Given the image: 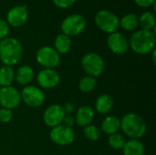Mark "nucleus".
<instances>
[{
	"label": "nucleus",
	"instance_id": "obj_1",
	"mask_svg": "<svg viewBox=\"0 0 156 155\" xmlns=\"http://www.w3.org/2000/svg\"><path fill=\"white\" fill-rule=\"evenodd\" d=\"M155 33L154 30L140 29L130 37L129 47L139 55H148L155 49Z\"/></svg>",
	"mask_w": 156,
	"mask_h": 155
},
{
	"label": "nucleus",
	"instance_id": "obj_2",
	"mask_svg": "<svg viewBox=\"0 0 156 155\" xmlns=\"http://www.w3.org/2000/svg\"><path fill=\"white\" fill-rule=\"evenodd\" d=\"M23 56V47L15 37H5L0 40V60L9 67L16 65Z\"/></svg>",
	"mask_w": 156,
	"mask_h": 155
},
{
	"label": "nucleus",
	"instance_id": "obj_3",
	"mask_svg": "<svg viewBox=\"0 0 156 155\" xmlns=\"http://www.w3.org/2000/svg\"><path fill=\"white\" fill-rule=\"evenodd\" d=\"M121 130L130 139L140 140L145 135L147 125L141 115L130 112L121 119Z\"/></svg>",
	"mask_w": 156,
	"mask_h": 155
},
{
	"label": "nucleus",
	"instance_id": "obj_4",
	"mask_svg": "<svg viewBox=\"0 0 156 155\" xmlns=\"http://www.w3.org/2000/svg\"><path fill=\"white\" fill-rule=\"evenodd\" d=\"M94 21L101 31L108 34L117 32L120 27V18L118 16L107 9L100 10L95 15Z\"/></svg>",
	"mask_w": 156,
	"mask_h": 155
},
{
	"label": "nucleus",
	"instance_id": "obj_5",
	"mask_svg": "<svg viewBox=\"0 0 156 155\" xmlns=\"http://www.w3.org/2000/svg\"><path fill=\"white\" fill-rule=\"evenodd\" d=\"M81 67L88 76L98 78L105 69V62L101 56L95 52H88L81 58Z\"/></svg>",
	"mask_w": 156,
	"mask_h": 155
},
{
	"label": "nucleus",
	"instance_id": "obj_6",
	"mask_svg": "<svg viewBox=\"0 0 156 155\" xmlns=\"http://www.w3.org/2000/svg\"><path fill=\"white\" fill-rule=\"evenodd\" d=\"M87 26L85 17L80 14L68 16L61 23L62 33L68 37H75L81 34Z\"/></svg>",
	"mask_w": 156,
	"mask_h": 155
},
{
	"label": "nucleus",
	"instance_id": "obj_7",
	"mask_svg": "<svg viewBox=\"0 0 156 155\" xmlns=\"http://www.w3.org/2000/svg\"><path fill=\"white\" fill-rule=\"evenodd\" d=\"M37 62L43 69H54L60 63V55L50 46H43L36 53Z\"/></svg>",
	"mask_w": 156,
	"mask_h": 155
},
{
	"label": "nucleus",
	"instance_id": "obj_8",
	"mask_svg": "<svg viewBox=\"0 0 156 155\" xmlns=\"http://www.w3.org/2000/svg\"><path fill=\"white\" fill-rule=\"evenodd\" d=\"M21 100L31 108H38L45 102V93L39 87L34 85L25 86L21 93Z\"/></svg>",
	"mask_w": 156,
	"mask_h": 155
},
{
	"label": "nucleus",
	"instance_id": "obj_9",
	"mask_svg": "<svg viewBox=\"0 0 156 155\" xmlns=\"http://www.w3.org/2000/svg\"><path fill=\"white\" fill-rule=\"evenodd\" d=\"M49 138L57 145L67 146L71 144L75 140V133L72 128H69L63 124L51 129Z\"/></svg>",
	"mask_w": 156,
	"mask_h": 155
},
{
	"label": "nucleus",
	"instance_id": "obj_10",
	"mask_svg": "<svg viewBox=\"0 0 156 155\" xmlns=\"http://www.w3.org/2000/svg\"><path fill=\"white\" fill-rule=\"evenodd\" d=\"M21 103L20 92L13 86L4 87L0 90V105L2 108L14 110Z\"/></svg>",
	"mask_w": 156,
	"mask_h": 155
},
{
	"label": "nucleus",
	"instance_id": "obj_11",
	"mask_svg": "<svg viewBox=\"0 0 156 155\" xmlns=\"http://www.w3.org/2000/svg\"><path fill=\"white\" fill-rule=\"evenodd\" d=\"M37 82L40 89H54L60 82V75L54 69H43L37 75Z\"/></svg>",
	"mask_w": 156,
	"mask_h": 155
},
{
	"label": "nucleus",
	"instance_id": "obj_12",
	"mask_svg": "<svg viewBox=\"0 0 156 155\" xmlns=\"http://www.w3.org/2000/svg\"><path fill=\"white\" fill-rule=\"evenodd\" d=\"M65 115L66 114L61 105L52 104L45 110L43 113V122L47 126L52 129L62 124Z\"/></svg>",
	"mask_w": 156,
	"mask_h": 155
},
{
	"label": "nucleus",
	"instance_id": "obj_13",
	"mask_svg": "<svg viewBox=\"0 0 156 155\" xmlns=\"http://www.w3.org/2000/svg\"><path fill=\"white\" fill-rule=\"evenodd\" d=\"M107 45L110 50L116 55L125 54L130 48L129 40L123 34L120 32L109 34L107 37Z\"/></svg>",
	"mask_w": 156,
	"mask_h": 155
},
{
	"label": "nucleus",
	"instance_id": "obj_14",
	"mask_svg": "<svg viewBox=\"0 0 156 155\" xmlns=\"http://www.w3.org/2000/svg\"><path fill=\"white\" fill-rule=\"evenodd\" d=\"M28 18V10L27 5H16L9 9L6 15V22L13 27L22 26Z\"/></svg>",
	"mask_w": 156,
	"mask_h": 155
},
{
	"label": "nucleus",
	"instance_id": "obj_15",
	"mask_svg": "<svg viewBox=\"0 0 156 155\" xmlns=\"http://www.w3.org/2000/svg\"><path fill=\"white\" fill-rule=\"evenodd\" d=\"M95 116L94 110L89 105H83L77 110L75 118V123L80 127H86L91 124Z\"/></svg>",
	"mask_w": 156,
	"mask_h": 155
},
{
	"label": "nucleus",
	"instance_id": "obj_16",
	"mask_svg": "<svg viewBox=\"0 0 156 155\" xmlns=\"http://www.w3.org/2000/svg\"><path fill=\"white\" fill-rule=\"evenodd\" d=\"M34 78V70L29 65L20 66L15 71V79L22 86H27L31 83Z\"/></svg>",
	"mask_w": 156,
	"mask_h": 155
},
{
	"label": "nucleus",
	"instance_id": "obj_17",
	"mask_svg": "<svg viewBox=\"0 0 156 155\" xmlns=\"http://www.w3.org/2000/svg\"><path fill=\"white\" fill-rule=\"evenodd\" d=\"M121 130V119L117 116L111 115L103 119L101 122V131L107 135L119 132Z\"/></svg>",
	"mask_w": 156,
	"mask_h": 155
},
{
	"label": "nucleus",
	"instance_id": "obj_18",
	"mask_svg": "<svg viewBox=\"0 0 156 155\" xmlns=\"http://www.w3.org/2000/svg\"><path fill=\"white\" fill-rule=\"evenodd\" d=\"M114 100L110 94L100 95L95 101V110L101 114H108L113 108Z\"/></svg>",
	"mask_w": 156,
	"mask_h": 155
},
{
	"label": "nucleus",
	"instance_id": "obj_19",
	"mask_svg": "<svg viewBox=\"0 0 156 155\" xmlns=\"http://www.w3.org/2000/svg\"><path fill=\"white\" fill-rule=\"evenodd\" d=\"M123 155H144L145 148L140 140L130 139L122 148Z\"/></svg>",
	"mask_w": 156,
	"mask_h": 155
},
{
	"label": "nucleus",
	"instance_id": "obj_20",
	"mask_svg": "<svg viewBox=\"0 0 156 155\" xmlns=\"http://www.w3.org/2000/svg\"><path fill=\"white\" fill-rule=\"evenodd\" d=\"M71 39L69 37L66 36L65 34H59L57 36L54 41V48L55 50L60 55L67 54L70 51L71 49Z\"/></svg>",
	"mask_w": 156,
	"mask_h": 155
},
{
	"label": "nucleus",
	"instance_id": "obj_21",
	"mask_svg": "<svg viewBox=\"0 0 156 155\" xmlns=\"http://www.w3.org/2000/svg\"><path fill=\"white\" fill-rule=\"evenodd\" d=\"M15 79V70L12 67L2 66L0 67V87H8L11 86Z\"/></svg>",
	"mask_w": 156,
	"mask_h": 155
},
{
	"label": "nucleus",
	"instance_id": "obj_22",
	"mask_svg": "<svg viewBox=\"0 0 156 155\" xmlns=\"http://www.w3.org/2000/svg\"><path fill=\"white\" fill-rule=\"evenodd\" d=\"M120 26L126 31H133L139 26V17L135 14L129 13L120 19Z\"/></svg>",
	"mask_w": 156,
	"mask_h": 155
},
{
	"label": "nucleus",
	"instance_id": "obj_23",
	"mask_svg": "<svg viewBox=\"0 0 156 155\" xmlns=\"http://www.w3.org/2000/svg\"><path fill=\"white\" fill-rule=\"evenodd\" d=\"M139 26L144 30H154L155 27V16L150 11H145L139 17Z\"/></svg>",
	"mask_w": 156,
	"mask_h": 155
},
{
	"label": "nucleus",
	"instance_id": "obj_24",
	"mask_svg": "<svg viewBox=\"0 0 156 155\" xmlns=\"http://www.w3.org/2000/svg\"><path fill=\"white\" fill-rule=\"evenodd\" d=\"M97 86L96 78L90 76H85L81 78L79 81V90L83 93H90L95 90Z\"/></svg>",
	"mask_w": 156,
	"mask_h": 155
},
{
	"label": "nucleus",
	"instance_id": "obj_25",
	"mask_svg": "<svg viewBox=\"0 0 156 155\" xmlns=\"http://www.w3.org/2000/svg\"><path fill=\"white\" fill-rule=\"evenodd\" d=\"M126 139L125 137L117 132L112 135H109V139H108V143L110 145L111 148H112L113 150H122L123 146L126 143Z\"/></svg>",
	"mask_w": 156,
	"mask_h": 155
},
{
	"label": "nucleus",
	"instance_id": "obj_26",
	"mask_svg": "<svg viewBox=\"0 0 156 155\" xmlns=\"http://www.w3.org/2000/svg\"><path fill=\"white\" fill-rule=\"evenodd\" d=\"M84 136L90 142H96L101 137V130L93 124H90L83 128Z\"/></svg>",
	"mask_w": 156,
	"mask_h": 155
},
{
	"label": "nucleus",
	"instance_id": "obj_27",
	"mask_svg": "<svg viewBox=\"0 0 156 155\" xmlns=\"http://www.w3.org/2000/svg\"><path fill=\"white\" fill-rule=\"evenodd\" d=\"M13 118V112L11 110L5 108H0V122L7 123Z\"/></svg>",
	"mask_w": 156,
	"mask_h": 155
},
{
	"label": "nucleus",
	"instance_id": "obj_28",
	"mask_svg": "<svg viewBox=\"0 0 156 155\" xmlns=\"http://www.w3.org/2000/svg\"><path fill=\"white\" fill-rule=\"evenodd\" d=\"M10 30V26L4 19H0V40L7 37Z\"/></svg>",
	"mask_w": 156,
	"mask_h": 155
},
{
	"label": "nucleus",
	"instance_id": "obj_29",
	"mask_svg": "<svg viewBox=\"0 0 156 155\" xmlns=\"http://www.w3.org/2000/svg\"><path fill=\"white\" fill-rule=\"evenodd\" d=\"M77 0H52V2L54 3V5L61 9H66L70 7L71 5H73L75 4Z\"/></svg>",
	"mask_w": 156,
	"mask_h": 155
},
{
	"label": "nucleus",
	"instance_id": "obj_30",
	"mask_svg": "<svg viewBox=\"0 0 156 155\" xmlns=\"http://www.w3.org/2000/svg\"><path fill=\"white\" fill-rule=\"evenodd\" d=\"M62 124L67 126V127H69V128H72L74 126V124H75V118L72 115L66 114L64 119H63Z\"/></svg>",
	"mask_w": 156,
	"mask_h": 155
},
{
	"label": "nucleus",
	"instance_id": "obj_31",
	"mask_svg": "<svg viewBox=\"0 0 156 155\" xmlns=\"http://www.w3.org/2000/svg\"><path fill=\"white\" fill-rule=\"evenodd\" d=\"M135 4L140 7H150L155 4V0H134Z\"/></svg>",
	"mask_w": 156,
	"mask_h": 155
},
{
	"label": "nucleus",
	"instance_id": "obj_32",
	"mask_svg": "<svg viewBox=\"0 0 156 155\" xmlns=\"http://www.w3.org/2000/svg\"><path fill=\"white\" fill-rule=\"evenodd\" d=\"M65 114H69L71 115L74 111H75V106L72 102H66L63 106H62Z\"/></svg>",
	"mask_w": 156,
	"mask_h": 155
},
{
	"label": "nucleus",
	"instance_id": "obj_33",
	"mask_svg": "<svg viewBox=\"0 0 156 155\" xmlns=\"http://www.w3.org/2000/svg\"><path fill=\"white\" fill-rule=\"evenodd\" d=\"M152 55H153V62H154V64H155V63H156V59H155L156 50H155V49L152 51Z\"/></svg>",
	"mask_w": 156,
	"mask_h": 155
},
{
	"label": "nucleus",
	"instance_id": "obj_34",
	"mask_svg": "<svg viewBox=\"0 0 156 155\" xmlns=\"http://www.w3.org/2000/svg\"><path fill=\"white\" fill-rule=\"evenodd\" d=\"M0 90H1V87H0Z\"/></svg>",
	"mask_w": 156,
	"mask_h": 155
}]
</instances>
